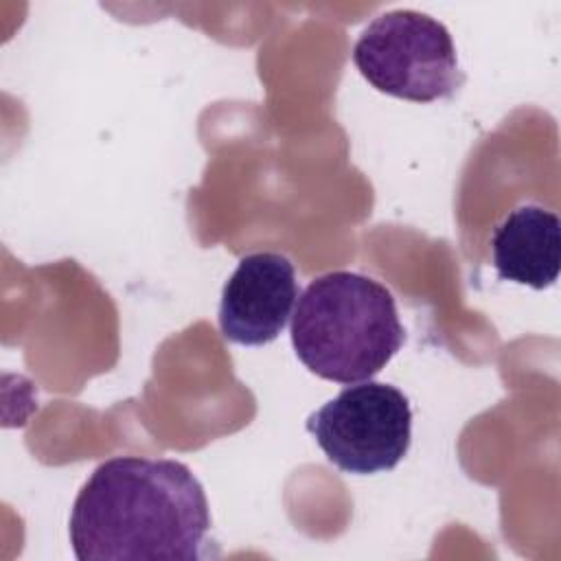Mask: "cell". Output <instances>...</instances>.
Listing matches in <instances>:
<instances>
[{"label":"cell","mask_w":561,"mask_h":561,"mask_svg":"<svg viewBox=\"0 0 561 561\" xmlns=\"http://www.w3.org/2000/svg\"><path fill=\"white\" fill-rule=\"evenodd\" d=\"M296 357L335 383L373 379L405 340L394 296L357 272H327L298 296L291 313Z\"/></svg>","instance_id":"7a4b0ae2"},{"label":"cell","mask_w":561,"mask_h":561,"mask_svg":"<svg viewBox=\"0 0 561 561\" xmlns=\"http://www.w3.org/2000/svg\"><path fill=\"white\" fill-rule=\"evenodd\" d=\"M561 221L539 204H524L511 210L493 230V265L502 280L550 287L559 276Z\"/></svg>","instance_id":"8992f818"},{"label":"cell","mask_w":561,"mask_h":561,"mask_svg":"<svg viewBox=\"0 0 561 561\" xmlns=\"http://www.w3.org/2000/svg\"><path fill=\"white\" fill-rule=\"evenodd\" d=\"M79 561H193L208 554L202 482L178 460L116 456L85 480L70 511Z\"/></svg>","instance_id":"6da1fadb"},{"label":"cell","mask_w":561,"mask_h":561,"mask_svg":"<svg viewBox=\"0 0 561 561\" xmlns=\"http://www.w3.org/2000/svg\"><path fill=\"white\" fill-rule=\"evenodd\" d=\"M307 432L329 462L346 473L390 471L410 449V401L392 383L359 381L311 412Z\"/></svg>","instance_id":"277c9868"},{"label":"cell","mask_w":561,"mask_h":561,"mask_svg":"<svg viewBox=\"0 0 561 561\" xmlns=\"http://www.w3.org/2000/svg\"><path fill=\"white\" fill-rule=\"evenodd\" d=\"M353 64L373 88L412 103L451 99L465 83L447 26L414 9L377 15L359 33Z\"/></svg>","instance_id":"3957f363"},{"label":"cell","mask_w":561,"mask_h":561,"mask_svg":"<svg viewBox=\"0 0 561 561\" xmlns=\"http://www.w3.org/2000/svg\"><path fill=\"white\" fill-rule=\"evenodd\" d=\"M296 300V270L287 256L248 254L221 289L219 329L234 344H270L287 327Z\"/></svg>","instance_id":"5b68a950"}]
</instances>
